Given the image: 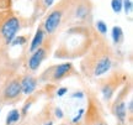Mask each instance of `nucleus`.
<instances>
[{"instance_id":"f03ea898","label":"nucleus","mask_w":133,"mask_h":125,"mask_svg":"<svg viewBox=\"0 0 133 125\" xmlns=\"http://www.w3.org/2000/svg\"><path fill=\"white\" fill-rule=\"evenodd\" d=\"M114 52L110 43L102 36H97L90 50L81 59V72L89 78H96L104 76L112 68Z\"/></svg>"},{"instance_id":"dca6fc26","label":"nucleus","mask_w":133,"mask_h":125,"mask_svg":"<svg viewBox=\"0 0 133 125\" xmlns=\"http://www.w3.org/2000/svg\"><path fill=\"white\" fill-rule=\"evenodd\" d=\"M94 29H95L96 32H97L100 36H102V37H105V35L107 34V25H106V22L102 21V20H97V21H96Z\"/></svg>"},{"instance_id":"393cba45","label":"nucleus","mask_w":133,"mask_h":125,"mask_svg":"<svg viewBox=\"0 0 133 125\" xmlns=\"http://www.w3.org/2000/svg\"><path fill=\"white\" fill-rule=\"evenodd\" d=\"M76 97H79V98H83V97H84V93H83V92H75V93L73 94V98H76Z\"/></svg>"},{"instance_id":"ddd939ff","label":"nucleus","mask_w":133,"mask_h":125,"mask_svg":"<svg viewBox=\"0 0 133 125\" xmlns=\"http://www.w3.org/2000/svg\"><path fill=\"white\" fill-rule=\"evenodd\" d=\"M114 113L115 116L118 123L124 124L126 123V118H127V104L124 100H118L115 103L114 105Z\"/></svg>"},{"instance_id":"7ed1b4c3","label":"nucleus","mask_w":133,"mask_h":125,"mask_svg":"<svg viewBox=\"0 0 133 125\" xmlns=\"http://www.w3.org/2000/svg\"><path fill=\"white\" fill-rule=\"evenodd\" d=\"M75 1L76 0H58L44 14L42 25L48 36L56 37L58 32L69 27Z\"/></svg>"},{"instance_id":"a878e982","label":"nucleus","mask_w":133,"mask_h":125,"mask_svg":"<svg viewBox=\"0 0 133 125\" xmlns=\"http://www.w3.org/2000/svg\"><path fill=\"white\" fill-rule=\"evenodd\" d=\"M44 125H53V121H52V120H49V121H47V123H46Z\"/></svg>"},{"instance_id":"5701e85b","label":"nucleus","mask_w":133,"mask_h":125,"mask_svg":"<svg viewBox=\"0 0 133 125\" xmlns=\"http://www.w3.org/2000/svg\"><path fill=\"white\" fill-rule=\"evenodd\" d=\"M54 115H56V118H58V119H62L63 116H64V114H63L62 109H61L59 106H57V108L54 109Z\"/></svg>"},{"instance_id":"a211bd4d","label":"nucleus","mask_w":133,"mask_h":125,"mask_svg":"<svg viewBox=\"0 0 133 125\" xmlns=\"http://www.w3.org/2000/svg\"><path fill=\"white\" fill-rule=\"evenodd\" d=\"M12 4H14V0H0V11L11 10Z\"/></svg>"},{"instance_id":"423d86ee","label":"nucleus","mask_w":133,"mask_h":125,"mask_svg":"<svg viewBox=\"0 0 133 125\" xmlns=\"http://www.w3.org/2000/svg\"><path fill=\"white\" fill-rule=\"evenodd\" d=\"M75 74H78V72L75 71L73 63L64 62V63H59L57 66H53V67L48 68L47 71H44L42 73L41 78L43 81L59 82V81H62L64 78L71 77V76H75Z\"/></svg>"},{"instance_id":"20e7f679","label":"nucleus","mask_w":133,"mask_h":125,"mask_svg":"<svg viewBox=\"0 0 133 125\" xmlns=\"http://www.w3.org/2000/svg\"><path fill=\"white\" fill-rule=\"evenodd\" d=\"M26 25V17H21L12 9L0 11V55L9 48L12 40Z\"/></svg>"},{"instance_id":"9d476101","label":"nucleus","mask_w":133,"mask_h":125,"mask_svg":"<svg viewBox=\"0 0 133 125\" xmlns=\"http://www.w3.org/2000/svg\"><path fill=\"white\" fill-rule=\"evenodd\" d=\"M56 3V0H33V11L31 20L33 22L44 16V14L51 9V6Z\"/></svg>"},{"instance_id":"6ab92c4d","label":"nucleus","mask_w":133,"mask_h":125,"mask_svg":"<svg viewBox=\"0 0 133 125\" xmlns=\"http://www.w3.org/2000/svg\"><path fill=\"white\" fill-rule=\"evenodd\" d=\"M132 0H122V9L124 10L126 15H128L131 11H132Z\"/></svg>"},{"instance_id":"2eb2a0df","label":"nucleus","mask_w":133,"mask_h":125,"mask_svg":"<svg viewBox=\"0 0 133 125\" xmlns=\"http://www.w3.org/2000/svg\"><path fill=\"white\" fill-rule=\"evenodd\" d=\"M21 119V113L19 111V109H11V110L6 115V125H11V124H15Z\"/></svg>"},{"instance_id":"aec40b11","label":"nucleus","mask_w":133,"mask_h":125,"mask_svg":"<svg viewBox=\"0 0 133 125\" xmlns=\"http://www.w3.org/2000/svg\"><path fill=\"white\" fill-rule=\"evenodd\" d=\"M111 6H112V10L115 13H121L122 10V0H112L111 1Z\"/></svg>"},{"instance_id":"f3484780","label":"nucleus","mask_w":133,"mask_h":125,"mask_svg":"<svg viewBox=\"0 0 133 125\" xmlns=\"http://www.w3.org/2000/svg\"><path fill=\"white\" fill-rule=\"evenodd\" d=\"M30 39V34L27 35H22V36H16L14 40H12V42H11V45L10 46H22V45H25V43L29 41Z\"/></svg>"},{"instance_id":"f257e3e1","label":"nucleus","mask_w":133,"mask_h":125,"mask_svg":"<svg viewBox=\"0 0 133 125\" xmlns=\"http://www.w3.org/2000/svg\"><path fill=\"white\" fill-rule=\"evenodd\" d=\"M63 31L64 36L56 50V57H80L90 50L94 41L99 36L95 29L88 25L69 26Z\"/></svg>"},{"instance_id":"bb28decb","label":"nucleus","mask_w":133,"mask_h":125,"mask_svg":"<svg viewBox=\"0 0 133 125\" xmlns=\"http://www.w3.org/2000/svg\"><path fill=\"white\" fill-rule=\"evenodd\" d=\"M0 113H1V109H0Z\"/></svg>"},{"instance_id":"39448f33","label":"nucleus","mask_w":133,"mask_h":125,"mask_svg":"<svg viewBox=\"0 0 133 125\" xmlns=\"http://www.w3.org/2000/svg\"><path fill=\"white\" fill-rule=\"evenodd\" d=\"M92 9H94V4L91 0H76L74 9H73L69 26H76V25L91 26V24H92Z\"/></svg>"},{"instance_id":"6e6552de","label":"nucleus","mask_w":133,"mask_h":125,"mask_svg":"<svg viewBox=\"0 0 133 125\" xmlns=\"http://www.w3.org/2000/svg\"><path fill=\"white\" fill-rule=\"evenodd\" d=\"M22 94V89H21V83H20V78L15 77L11 81L5 84L1 92V97L0 100L8 104V103H14V102L19 100L20 97Z\"/></svg>"},{"instance_id":"4be33fe9","label":"nucleus","mask_w":133,"mask_h":125,"mask_svg":"<svg viewBox=\"0 0 133 125\" xmlns=\"http://www.w3.org/2000/svg\"><path fill=\"white\" fill-rule=\"evenodd\" d=\"M84 109H80V110H79V113H78V114H76L75 116H74V118H73V119H71V123H76V121H79L81 119V116H83V114H84Z\"/></svg>"},{"instance_id":"f8f14e48","label":"nucleus","mask_w":133,"mask_h":125,"mask_svg":"<svg viewBox=\"0 0 133 125\" xmlns=\"http://www.w3.org/2000/svg\"><path fill=\"white\" fill-rule=\"evenodd\" d=\"M20 83H21V89L25 96H31L33 92L36 91L38 84V79L33 77L31 74H26L22 78H20Z\"/></svg>"},{"instance_id":"b1692460","label":"nucleus","mask_w":133,"mask_h":125,"mask_svg":"<svg viewBox=\"0 0 133 125\" xmlns=\"http://www.w3.org/2000/svg\"><path fill=\"white\" fill-rule=\"evenodd\" d=\"M66 92H68V88H65V87H62V88H59V89L57 91V96L58 97H63L66 93Z\"/></svg>"},{"instance_id":"4468645a","label":"nucleus","mask_w":133,"mask_h":125,"mask_svg":"<svg viewBox=\"0 0 133 125\" xmlns=\"http://www.w3.org/2000/svg\"><path fill=\"white\" fill-rule=\"evenodd\" d=\"M111 36H112V41H114V43H116V45H119V43L123 41V30H122V27L121 26H114L112 27V30H111Z\"/></svg>"},{"instance_id":"9b49d317","label":"nucleus","mask_w":133,"mask_h":125,"mask_svg":"<svg viewBox=\"0 0 133 125\" xmlns=\"http://www.w3.org/2000/svg\"><path fill=\"white\" fill-rule=\"evenodd\" d=\"M48 35L44 32V30H43V25H42V21L38 24L37 29H36V32L33 35L32 40H31V43H30L29 46V53L31 55L32 52H35L37 48H39L42 46V43L44 42V40L47 39Z\"/></svg>"},{"instance_id":"412c9836","label":"nucleus","mask_w":133,"mask_h":125,"mask_svg":"<svg viewBox=\"0 0 133 125\" xmlns=\"http://www.w3.org/2000/svg\"><path fill=\"white\" fill-rule=\"evenodd\" d=\"M32 103H33L32 98H29V99H27V102L25 103V105L22 106V110H21V113H22V115H26V114H27V111H29L30 106L32 105Z\"/></svg>"},{"instance_id":"1a4fd4ad","label":"nucleus","mask_w":133,"mask_h":125,"mask_svg":"<svg viewBox=\"0 0 133 125\" xmlns=\"http://www.w3.org/2000/svg\"><path fill=\"white\" fill-rule=\"evenodd\" d=\"M124 81H126V76H122L118 72L112 73L107 79H105L104 83L101 84V92H102L105 100H110L115 94L116 89H118V87L122 86Z\"/></svg>"},{"instance_id":"0eeeda50","label":"nucleus","mask_w":133,"mask_h":125,"mask_svg":"<svg viewBox=\"0 0 133 125\" xmlns=\"http://www.w3.org/2000/svg\"><path fill=\"white\" fill-rule=\"evenodd\" d=\"M54 39L56 37H53V36H47V39L44 40L42 46L37 48L35 52L31 53V56L29 57V61H27V69L30 72H36L38 68L41 67L42 62L47 58V56L52 50Z\"/></svg>"}]
</instances>
